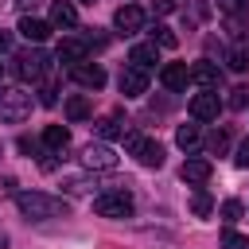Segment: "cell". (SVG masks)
<instances>
[{
  "label": "cell",
  "mask_w": 249,
  "mask_h": 249,
  "mask_svg": "<svg viewBox=\"0 0 249 249\" xmlns=\"http://www.w3.org/2000/svg\"><path fill=\"white\" fill-rule=\"evenodd\" d=\"M222 12L226 16H249V4L245 0H222Z\"/></svg>",
  "instance_id": "83f0119b"
},
{
  "label": "cell",
  "mask_w": 249,
  "mask_h": 249,
  "mask_svg": "<svg viewBox=\"0 0 249 249\" xmlns=\"http://www.w3.org/2000/svg\"><path fill=\"white\" fill-rule=\"evenodd\" d=\"M191 82H195V86H202V89H218L222 70H218L214 62H206V58H202V62H195V66H191Z\"/></svg>",
  "instance_id": "4fadbf2b"
},
{
  "label": "cell",
  "mask_w": 249,
  "mask_h": 249,
  "mask_svg": "<svg viewBox=\"0 0 249 249\" xmlns=\"http://www.w3.org/2000/svg\"><path fill=\"white\" fill-rule=\"evenodd\" d=\"M97 132L109 140V136H121L124 132V121H121V113H109V117H101L97 121Z\"/></svg>",
  "instance_id": "7402d4cb"
},
{
  "label": "cell",
  "mask_w": 249,
  "mask_h": 249,
  "mask_svg": "<svg viewBox=\"0 0 249 249\" xmlns=\"http://www.w3.org/2000/svg\"><path fill=\"white\" fill-rule=\"evenodd\" d=\"M152 43H160V47H175L179 39H175V31H171V27L156 23V27H152Z\"/></svg>",
  "instance_id": "484cf974"
},
{
  "label": "cell",
  "mask_w": 249,
  "mask_h": 249,
  "mask_svg": "<svg viewBox=\"0 0 249 249\" xmlns=\"http://www.w3.org/2000/svg\"><path fill=\"white\" fill-rule=\"evenodd\" d=\"M43 70H47V54L35 47V51H19L16 54V74L23 78V82H39L43 78Z\"/></svg>",
  "instance_id": "5b68a950"
},
{
  "label": "cell",
  "mask_w": 249,
  "mask_h": 249,
  "mask_svg": "<svg viewBox=\"0 0 249 249\" xmlns=\"http://www.w3.org/2000/svg\"><path fill=\"white\" fill-rule=\"evenodd\" d=\"M160 82L167 86V89H187V82H191V70H187V62H167L163 70H160Z\"/></svg>",
  "instance_id": "5bb4252c"
},
{
  "label": "cell",
  "mask_w": 249,
  "mask_h": 249,
  "mask_svg": "<svg viewBox=\"0 0 249 249\" xmlns=\"http://www.w3.org/2000/svg\"><path fill=\"white\" fill-rule=\"evenodd\" d=\"M128 62H132V66H140V70H152V66L160 62V51H156V43H136V47L128 51Z\"/></svg>",
  "instance_id": "2e32d148"
},
{
  "label": "cell",
  "mask_w": 249,
  "mask_h": 249,
  "mask_svg": "<svg viewBox=\"0 0 249 249\" xmlns=\"http://www.w3.org/2000/svg\"><path fill=\"white\" fill-rule=\"evenodd\" d=\"M206 148H210L214 156H226V148H230V128H214V132L206 136Z\"/></svg>",
  "instance_id": "603a6c76"
},
{
  "label": "cell",
  "mask_w": 249,
  "mask_h": 249,
  "mask_svg": "<svg viewBox=\"0 0 249 249\" xmlns=\"http://www.w3.org/2000/svg\"><path fill=\"white\" fill-rule=\"evenodd\" d=\"M241 214H245V206H241L237 198H226V202H222V222H226V226L241 222Z\"/></svg>",
  "instance_id": "cb8c5ba5"
},
{
  "label": "cell",
  "mask_w": 249,
  "mask_h": 249,
  "mask_svg": "<svg viewBox=\"0 0 249 249\" xmlns=\"http://www.w3.org/2000/svg\"><path fill=\"white\" fill-rule=\"evenodd\" d=\"M117 86H121V93H124V97H140V93L148 89V70H140V66H124Z\"/></svg>",
  "instance_id": "30bf717a"
},
{
  "label": "cell",
  "mask_w": 249,
  "mask_h": 249,
  "mask_svg": "<svg viewBox=\"0 0 249 249\" xmlns=\"http://www.w3.org/2000/svg\"><path fill=\"white\" fill-rule=\"evenodd\" d=\"M179 175H183V183H195V187H202V183L214 175V163H210V160H187Z\"/></svg>",
  "instance_id": "9a60e30c"
},
{
  "label": "cell",
  "mask_w": 249,
  "mask_h": 249,
  "mask_svg": "<svg viewBox=\"0 0 249 249\" xmlns=\"http://www.w3.org/2000/svg\"><path fill=\"white\" fill-rule=\"evenodd\" d=\"M191 210H195L198 218H206V214L214 210V198H210L206 191H195V198H191Z\"/></svg>",
  "instance_id": "d4e9b609"
},
{
  "label": "cell",
  "mask_w": 249,
  "mask_h": 249,
  "mask_svg": "<svg viewBox=\"0 0 249 249\" xmlns=\"http://www.w3.org/2000/svg\"><path fill=\"white\" fill-rule=\"evenodd\" d=\"M43 144H47L51 152H62V148L70 144V128H66V124H47V128H43Z\"/></svg>",
  "instance_id": "ac0fdd59"
},
{
  "label": "cell",
  "mask_w": 249,
  "mask_h": 249,
  "mask_svg": "<svg viewBox=\"0 0 249 249\" xmlns=\"http://www.w3.org/2000/svg\"><path fill=\"white\" fill-rule=\"evenodd\" d=\"M198 140H202L198 124H179V128H175V144H179L183 152H195V148H198Z\"/></svg>",
  "instance_id": "d6986e66"
},
{
  "label": "cell",
  "mask_w": 249,
  "mask_h": 249,
  "mask_svg": "<svg viewBox=\"0 0 249 249\" xmlns=\"http://www.w3.org/2000/svg\"><path fill=\"white\" fill-rule=\"evenodd\" d=\"M226 66H230L233 74H241V70H249V51H245L241 43H233V47L226 51Z\"/></svg>",
  "instance_id": "44dd1931"
},
{
  "label": "cell",
  "mask_w": 249,
  "mask_h": 249,
  "mask_svg": "<svg viewBox=\"0 0 249 249\" xmlns=\"http://www.w3.org/2000/svg\"><path fill=\"white\" fill-rule=\"evenodd\" d=\"M16 206L31 222H47V218H66L70 214V202L66 198H54V195H43V191H19L16 195Z\"/></svg>",
  "instance_id": "6da1fadb"
},
{
  "label": "cell",
  "mask_w": 249,
  "mask_h": 249,
  "mask_svg": "<svg viewBox=\"0 0 249 249\" xmlns=\"http://www.w3.org/2000/svg\"><path fill=\"white\" fill-rule=\"evenodd\" d=\"M19 35H23L27 43H43V39L51 35V23H43V19H35V16H23V19H19Z\"/></svg>",
  "instance_id": "e0dca14e"
},
{
  "label": "cell",
  "mask_w": 249,
  "mask_h": 249,
  "mask_svg": "<svg viewBox=\"0 0 249 249\" xmlns=\"http://www.w3.org/2000/svg\"><path fill=\"white\" fill-rule=\"evenodd\" d=\"M93 113V105H89V97H82V93H74V97H66V117L70 121H86Z\"/></svg>",
  "instance_id": "ffe728a7"
},
{
  "label": "cell",
  "mask_w": 249,
  "mask_h": 249,
  "mask_svg": "<svg viewBox=\"0 0 249 249\" xmlns=\"http://www.w3.org/2000/svg\"><path fill=\"white\" fill-rule=\"evenodd\" d=\"M132 195L121 187V191H101L97 198H93V210L101 214V218H128L132 214Z\"/></svg>",
  "instance_id": "3957f363"
},
{
  "label": "cell",
  "mask_w": 249,
  "mask_h": 249,
  "mask_svg": "<svg viewBox=\"0 0 249 249\" xmlns=\"http://www.w3.org/2000/svg\"><path fill=\"white\" fill-rule=\"evenodd\" d=\"M0 249H8V237H4V233H0Z\"/></svg>",
  "instance_id": "d6a6232c"
},
{
  "label": "cell",
  "mask_w": 249,
  "mask_h": 249,
  "mask_svg": "<svg viewBox=\"0 0 249 249\" xmlns=\"http://www.w3.org/2000/svg\"><path fill=\"white\" fill-rule=\"evenodd\" d=\"M113 27H117L121 35H136V31L144 27V8H140V4H121V8L113 12Z\"/></svg>",
  "instance_id": "8992f818"
},
{
  "label": "cell",
  "mask_w": 249,
  "mask_h": 249,
  "mask_svg": "<svg viewBox=\"0 0 249 249\" xmlns=\"http://www.w3.org/2000/svg\"><path fill=\"white\" fill-rule=\"evenodd\" d=\"M128 152H132L144 167H160V163H163V144H160V140H152V136L128 132Z\"/></svg>",
  "instance_id": "277c9868"
},
{
  "label": "cell",
  "mask_w": 249,
  "mask_h": 249,
  "mask_svg": "<svg viewBox=\"0 0 249 249\" xmlns=\"http://www.w3.org/2000/svg\"><path fill=\"white\" fill-rule=\"evenodd\" d=\"M58 62H66V66L89 62V43L86 39H62L58 43Z\"/></svg>",
  "instance_id": "8fae6325"
},
{
  "label": "cell",
  "mask_w": 249,
  "mask_h": 249,
  "mask_svg": "<svg viewBox=\"0 0 249 249\" xmlns=\"http://www.w3.org/2000/svg\"><path fill=\"white\" fill-rule=\"evenodd\" d=\"M86 4H93V0H86Z\"/></svg>",
  "instance_id": "836d02e7"
},
{
  "label": "cell",
  "mask_w": 249,
  "mask_h": 249,
  "mask_svg": "<svg viewBox=\"0 0 249 249\" xmlns=\"http://www.w3.org/2000/svg\"><path fill=\"white\" fill-rule=\"evenodd\" d=\"M4 51H8V35L0 31V54H4Z\"/></svg>",
  "instance_id": "1f68e13d"
},
{
  "label": "cell",
  "mask_w": 249,
  "mask_h": 249,
  "mask_svg": "<svg viewBox=\"0 0 249 249\" xmlns=\"http://www.w3.org/2000/svg\"><path fill=\"white\" fill-rule=\"evenodd\" d=\"M82 163H86V167H97V171H113V167H117V152H113L109 144H86Z\"/></svg>",
  "instance_id": "ba28073f"
},
{
  "label": "cell",
  "mask_w": 249,
  "mask_h": 249,
  "mask_svg": "<svg viewBox=\"0 0 249 249\" xmlns=\"http://www.w3.org/2000/svg\"><path fill=\"white\" fill-rule=\"evenodd\" d=\"M51 27H62V31L78 27V8L70 0H54L51 4Z\"/></svg>",
  "instance_id": "7c38bea8"
},
{
  "label": "cell",
  "mask_w": 249,
  "mask_h": 249,
  "mask_svg": "<svg viewBox=\"0 0 249 249\" xmlns=\"http://www.w3.org/2000/svg\"><path fill=\"white\" fill-rule=\"evenodd\" d=\"M233 163H237V167H245V171H249V136H245V140H241V144H237V156H233Z\"/></svg>",
  "instance_id": "f546056e"
},
{
  "label": "cell",
  "mask_w": 249,
  "mask_h": 249,
  "mask_svg": "<svg viewBox=\"0 0 249 249\" xmlns=\"http://www.w3.org/2000/svg\"><path fill=\"white\" fill-rule=\"evenodd\" d=\"M31 117V93L19 89V86H8L0 89V121L4 124H19Z\"/></svg>",
  "instance_id": "7a4b0ae2"
},
{
  "label": "cell",
  "mask_w": 249,
  "mask_h": 249,
  "mask_svg": "<svg viewBox=\"0 0 249 249\" xmlns=\"http://www.w3.org/2000/svg\"><path fill=\"white\" fill-rule=\"evenodd\" d=\"M175 8V0H152V12H160V16H167Z\"/></svg>",
  "instance_id": "4dcf8cb0"
},
{
  "label": "cell",
  "mask_w": 249,
  "mask_h": 249,
  "mask_svg": "<svg viewBox=\"0 0 249 249\" xmlns=\"http://www.w3.org/2000/svg\"><path fill=\"white\" fill-rule=\"evenodd\" d=\"M222 249H249V237H241V233L226 230V233H222Z\"/></svg>",
  "instance_id": "4316f807"
},
{
  "label": "cell",
  "mask_w": 249,
  "mask_h": 249,
  "mask_svg": "<svg viewBox=\"0 0 249 249\" xmlns=\"http://www.w3.org/2000/svg\"><path fill=\"white\" fill-rule=\"evenodd\" d=\"M218 109H222L218 89H202V93L191 97V117L195 121H218Z\"/></svg>",
  "instance_id": "52a82bcc"
},
{
  "label": "cell",
  "mask_w": 249,
  "mask_h": 249,
  "mask_svg": "<svg viewBox=\"0 0 249 249\" xmlns=\"http://www.w3.org/2000/svg\"><path fill=\"white\" fill-rule=\"evenodd\" d=\"M70 78H74L82 89H101V86H105V70H101L97 62H78V66H70Z\"/></svg>",
  "instance_id": "9c48e42d"
},
{
  "label": "cell",
  "mask_w": 249,
  "mask_h": 249,
  "mask_svg": "<svg viewBox=\"0 0 249 249\" xmlns=\"http://www.w3.org/2000/svg\"><path fill=\"white\" fill-rule=\"evenodd\" d=\"M230 105H233V109H245V105H249V89H245V86H237V89L230 93Z\"/></svg>",
  "instance_id": "f1b7e54d"
}]
</instances>
